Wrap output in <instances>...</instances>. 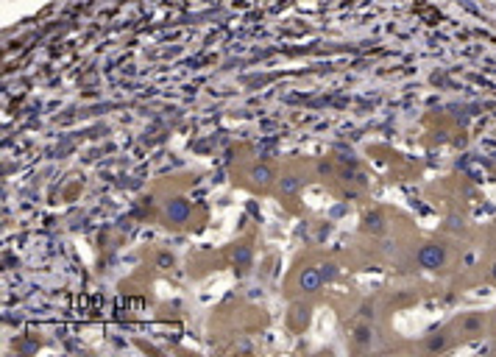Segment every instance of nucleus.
Wrapping results in <instances>:
<instances>
[{
  "label": "nucleus",
  "mask_w": 496,
  "mask_h": 357,
  "mask_svg": "<svg viewBox=\"0 0 496 357\" xmlns=\"http://www.w3.org/2000/svg\"><path fill=\"white\" fill-rule=\"evenodd\" d=\"M418 262H421V268H429V271L440 268L443 262H446V251H443V245H438V243L424 245V248L418 251Z\"/></svg>",
  "instance_id": "obj_1"
},
{
  "label": "nucleus",
  "mask_w": 496,
  "mask_h": 357,
  "mask_svg": "<svg viewBox=\"0 0 496 357\" xmlns=\"http://www.w3.org/2000/svg\"><path fill=\"white\" fill-rule=\"evenodd\" d=\"M298 285H301V290H307V293H315V290H321V285H324V274L315 271V268H304V274L298 276Z\"/></svg>",
  "instance_id": "obj_2"
},
{
  "label": "nucleus",
  "mask_w": 496,
  "mask_h": 357,
  "mask_svg": "<svg viewBox=\"0 0 496 357\" xmlns=\"http://www.w3.org/2000/svg\"><path fill=\"white\" fill-rule=\"evenodd\" d=\"M187 215H190V204L187 201H170V207H168V218L173 223H184L187 221Z\"/></svg>",
  "instance_id": "obj_3"
},
{
  "label": "nucleus",
  "mask_w": 496,
  "mask_h": 357,
  "mask_svg": "<svg viewBox=\"0 0 496 357\" xmlns=\"http://www.w3.org/2000/svg\"><path fill=\"white\" fill-rule=\"evenodd\" d=\"M254 178H257V181H268V178H271V170H268V167H257V170H254Z\"/></svg>",
  "instance_id": "obj_4"
},
{
  "label": "nucleus",
  "mask_w": 496,
  "mask_h": 357,
  "mask_svg": "<svg viewBox=\"0 0 496 357\" xmlns=\"http://www.w3.org/2000/svg\"><path fill=\"white\" fill-rule=\"evenodd\" d=\"M446 346V338H432L429 341V349H443Z\"/></svg>",
  "instance_id": "obj_5"
},
{
  "label": "nucleus",
  "mask_w": 496,
  "mask_h": 357,
  "mask_svg": "<svg viewBox=\"0 0 496 357\" xmlns=\"http://www.w3.org/2000/svg\"><path fill=\"white\" fill-rule=\"evenodd\" d=\"M282 187L287 190V193H293V190L298 187V184H295V178H284V181H282Z\"/></svg>",
  "instance_id": "obj_6"
},
{
  "label": "nucleus",
  "mask_w": 496,
  "mask_h": 357,
  "mask_svg": "<svg viewBox=\"0 0 496 357\" xmlns=\"http://www.w3.org/2000/svg\"><path fill=\"white\" fill-rule=\"evenodd\" d=\"M368 226H371L373 232H379V229H382V223H379V218H368Z\"/></svg>",
  "instance_id": "obj_7"
},
{
  "label": "nucleus",
  "mask_w": 496,
  "mask_h": 357,
  "mask_svg": "<svg viewBox=\"0 0 496 357\" xmlns=\"http://www.w3.org/2000/svg\"><path fill=\"white\" fill-rule=\"evenodd\" d=\"M321 274H324V279H332V276H335V271H332V265H326V271H321Z\"/></svg>",
  "instance_id": "obj_8"
},
{
  "label": "nucleus",
  "mask_w": 496,
  "mask_h": 357,
  "mask_svg": "<svg viewBox=\"0 0 496 357\" xmlns=\"http://www.w3.org/2000/svg\"><path fill=\"white\" fill-rule=\"evenodd\" d=\"M491 276H494V279H496V265H494V268H491Z\"/></svg>",
  "instance_id": "obj_9"
},
{
  "label": "nucleus",
  "mask_w": 496,
  "mask_h": 357,
  "mask_svg": "<svg viewBox=\"0 0 496 357\" xmlns=\"http://www.w3.org/2000/svg\"><path fill=\"white\" fill-rule=\"evenodd\" d=\"M494 321H496V315H494Z\"/></svg>",
  "instance_id": "obj_10"
}]
</instances>
